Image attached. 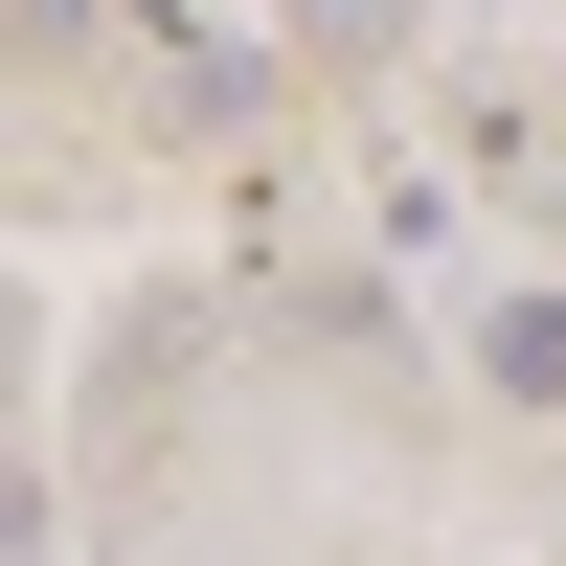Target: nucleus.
<instances>
[{
	"label": "nucleus",
	"mask_w": 566,
	"mask_h": 566,
	"mask_svg": "<svg viewBox=\"0 0 566 566\" xmlns=\"http://www.w3.org/2000/svg\"><path fill=\"white\" fill-rule=\"evenodd\" d=\"M476 386H499V408H566V295H499V317H476Z\"/></svg>",
	"instance_id": "nucleus-1"
}]
</instances>
